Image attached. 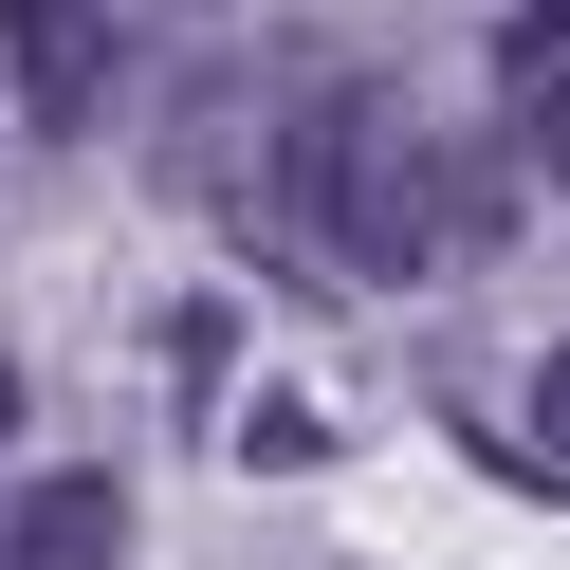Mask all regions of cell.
Returning <instances> with one entry per match:
<instances>
[{
    "instance_id": "cell-1",
    "label": "cell",
    "mask_w": 570,
    "mask_h": 570,
    "mask_svg": "<svg viewBox=\"0 0 570 570\" xmlns=\"http://www.w3.org/2000/svg\"><path fill=\"white\" fill-rule=\"evenodd\" d=\"M423 166H442V129H423L405 92H313V111H276V222L332 276H442Z\"/></svg>"
},
{
    "instance_id": "cell-2",
    "label": "cell",
    "mask_w": 570,
    "mask_h": 570,
    "mask_svg": "<svg viewBox=\"0 0 570 570\" xmlns=\"http://www.w3.org/2000/svg\"><path fill=\"white\" fill-rule=\"evenodd\" d=\"M129 75L111 0H0V92H19V129H92Z\"/></svg>"
},
{
    "instance_id": "cell-3",
    "label": "cell",
    "mask_w": 570,
    "mask_h": 570,
    "mask_svg": "<svg viewBox=\"0 0 570 570\" xmlns=\"http://www.w3.org/2000/svg\"><path fill=\"white\" fill-rule=\"evenodd\" d=\"M111 552H129V497L111 479H38L19 533H0V570H111Z\"/></svg>"
},
{
    "instance_id": "cell-4",
    "label": "cell",
    "mask_w": 570,
    "mask_h": 570,
    "mask_svg": "<svg viewBox=\"0 0 570 570\" xmlns=\"http://www.w3.org/2000/svg\"><path fill=\"white\" fill-rule=\"evenodd\" d=\"M515 111H533V129H515V166H570V56H533Z\"/></svg>"
},
{
    "instance_id": "cell-5",
    "label": "cell",
    "mask_w": 570,
    "mask_h": 570,
    "mask_svg": "<svg viewBox=\"0 0 570 570\" xmlns=\"http://www.w3.org/2000/svg\"><path fill=\"white\" fill-rule=\"evenodd\" d=\"M533 56H570V0H515V75Z\"/></svg>"
},
{
    "instance_id": "cell-6",
    "label": "cell",
    "mask_w": 570,
    "mask_h": 570,
    "mask_svg": "<svg viewBox=\"0 0 570 570\" xmlns=\"http://www.w3.org/2000/svg\"><path fill=\"white\" fill-rule=\"evenodd\" d=\"M533 405H552V460H570V350H552V368H533Z\"/></svg>"
},
{
    "instance_id": "cell-7",
    "label": "cell",
    "mask_w": 570,
    "mask_h": 570,
    "mask_svg": "<svg viewBox=\"0 0 570 570\" xmlns=\"http://www.w3.org/2000/svg\"><path fill=\"white\" fill-rule=\"evenodd\" d=\"M0 442H19V368H0Z\"/></svg>"
}]
</instances>
